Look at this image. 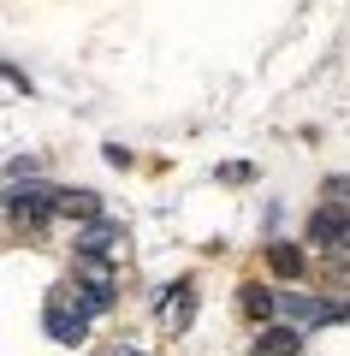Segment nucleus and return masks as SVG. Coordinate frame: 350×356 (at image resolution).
Segmentation results:
<instances>
[{
    "label": "nucleus",
    "instance_id": "nucleus-1",
    "mask_svg": "<svg viewBox=\"0 0 350 356\" xmlns=\"http://www.w3.org/2000/svg\"><path fill=\"white\" fill-rule=\"evenodd\" d=\"M42 327H48L54 344H83L89 339V309L72 285H54L48 291V309H42Z\"/></svg>",
    "mask_w": 350,
    "mask_h": 356
},
{
    "label": "nucleus",
    "instance_id": "nucleus-2",
    "mask_svg": "<svg viewBox=\"0 0 350 356\" xmlns=\"http://www.w3.org/2000/svg\"><path fill=\"white\" fill-rule=\"evenodd\" d=\"M309 238L321 250H350V208L344 202H321L309 214Z\"/></svg>",
    "mask_w": 350,
    "mask_h": 356
},
{
    "label": "nucleus",
    "instance_id": "nucleus-3",
    "mask_svg": "<svg viewBox=\"0 0 350 356\" xmlns=\"http://www.w3.org/2000/svg\"><path fill=\"white\" fill-rule=\"evenodd\" d=\"M60 196L65 191H48V184H18L13 178V191H6V208H13L18 220H48V214H60Z\"/></svg>",
    "mask_w": 350,
    "mask_h": 356
},
{
    "label": "nucleus",
    "instance_id": "nucleus-4",
    "mask_svg": "<svg viewBox=\"0 0 350 356\" xmlns=\"http://www.w3.org/2000/svg\"><path fill=\"white\" fill-rule=\"evenodd\" d=\"M190 321H196V280H178V285H166V297H161V327L184 332Z\"/></svg>",
    "mask_w": 350,
    "mask_h": 356
},
{
    "label": "nucleus",
    "instance_id": "nucleus-5",
    "mask_svg": "<svg viewBox=\"0 0 350 356\" xmlns=\"http://www.w3.org/2000/svg\"><path fill=\"white\" fill-rule=\"evenodd\" d=\"M77 297H83L89 315L113 309V267L107 261H83V280H77Z\"/></svg>",
    "mask_w": 350,
    "mask_h": 356
},
{
    "label": "nucleus",
    "instance_id": "nucleus-6",
    "mask_svg": "<svg viewBox=\"0 0 350 356\" xmlns=\"http://www.w3.org/2000/svg\"><path fill=\"white\" fill-rule=\"evenodd\" d=\"M113 243H125V232L113 226V220H89V226L77 232V255H83V261H107Z\"/></svg>",
    "mask_w": 350,
    "mask_h": 356
},
{
    "label": "nucleus",
    "instance_id": "nucleus-7",
    "mask_svg": "<svg viewBox=\"0 0 350 356\" xmlns=\"http://www.w3.org/2000/svg\"><path fill=\"white\" fill-rule=\"evenodd\" d=\"M279 309H291L297 321H315V327L344 321V309H338V303H326V297H297V291H279Z\"/></svg>",
    "mask_w": 350,
    "mask_h": 356
},
{
    "label": "nucleus",
    "instance_id": "nucleus-8",
    "mask_svg": "<svg viewBox=\"0 0 350 356\" xmlns=\"http://www.w3.org/2000/svg\"><path fill=\"white\" fill-rule=\"evenodd\" d=\"M297 350H303L297 327H262V339H255V356H297Z\"/></svg>",
    "mask_w": 350,
    "mask_h": 356
},
{
    "label": "nucleus",
    "instance_id": "nucleus-9",
    "mask_svg": "<svg viewBox=\"0 0 350 356\" xmlns=\"http://www.w3.org/2000/svg\"><path fill=\"white\" fill-rule=\"evenodd\" d=\"M60 214L65 220H101V202H95V191H65L60 196Z\"/></svg>",
    "mask_w": 350,
    "mask_h": 356
},
{
    "label": "nucleus",
    "instance_id": "nucleus-10",
    "mask_svg": "<svg viewBox=\"0 0 350 356\" xmlns=\"http://www.w3.org/2000/svg\"><path fill=\"white\" fill-rule=\"evenodd\" d=\"M267 261H273V273H285V280L303 273V250H291V243H267Z\"/></svg>",
    "mask_w": 350,
    "mask_h": 356
},
{
    "label": "nucleus",
    "instance_id": "nucleus-11",
    "mask_svg": "<svg viewBox=\"0 0 350 356\" xmlns=\"http://www.w3.org/2000/svg\"><path fill=\"white\" fill-rule=\"evenodd\" d=\"M279 309V297L267 291V285H244V315H255V321H267Z\"/></svg>",
    "mask_w": 350,
    "mask_h": 356
},
{
    "label": "nucleus",
    "instance_id": "nucleus-12",
    "mask_svg": "<svg viewBox=\"0 0 350 356\" xmlns=\"http://www.w3.org/2000/svg\"><path fill=\"white\" fill-rule=\"evenodd\" d=\"M113 356H137V350H113Z\"/></svg>",
    "mask_w": 350,
    "mask_h": 356
}]
</instances>
